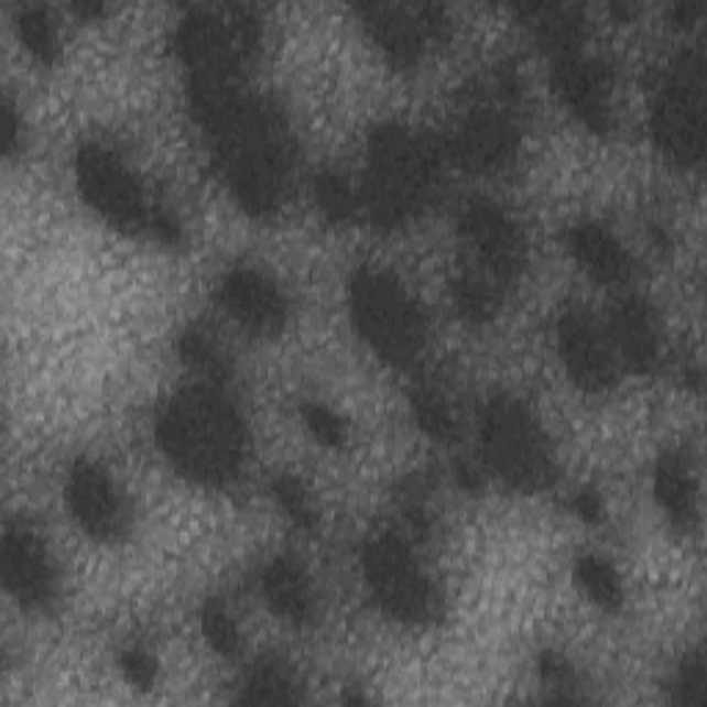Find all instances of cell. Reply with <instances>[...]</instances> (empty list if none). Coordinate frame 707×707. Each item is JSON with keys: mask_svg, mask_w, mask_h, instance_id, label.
Segmentation results:
<instances>
[{"mask_svg": "<svg viewBox=\"0 0 707 707\" xmlns=\"http://www.w3.org/2000/svg\"><path fill=\"white\" fill-rule=\"evenodd\" d=\"M575 241H578L575 249H578V254L591 269H597L606 276H619V271H622V252H619L611 238L602 236L600 230H580Z\"/></svg>", "mask_w": 707, "mask_h": 707, "instance_id": "cell-8", "label": "cell"}, {"mask_svg": "<svg viewBox=\"0 0 707 707\" xmlns=\"http://www.w3.org/2000/svg\"><path fill=\"white\" fill-rule=\"evenodd\" d=\"M7 567L9 578L20 586V595H25L29 600H42L47 595V573L45 562L40 558V553L31 547V542L9 540L7 545Z\"/></svg>", "mask_w": 707, "mask_h": 707, "instance_id": "cell-7", "label": "cell"}, {"mask_svg": "<svg viewBox=\"0 0 707 707\" xmlns=\"http://www.w3.org/2000/svg\"><path fill=\"white\" fill-rule=\"evenodd\" d=\"M309 426H313V432L318 434V437L324 439V443H340V439H342L340 421H335V417H331L329 412L309 410Z\"/></svg>", "mask_w": 707, "mask_h": 707, "instance_id": "cell-14", "label": "cell"}, {"mask_svg": "<svg viewBox=\"0 0 707 707\" xmlns=\"http://www.w3.org/2000/svg\"><path fill=\"white\" fill-rule=\"evenodd\" d=\"M249 701H293V685L287 683L285 674L274 666H263L254 674L252 685L247 690Z\"/></svg>", "mask_w": 707, "mask_h": 707, "instance_id": "cell-10", "label": "cell"}, {"mask_svg": "<svg viewBox=\"0 0 707 707\" xmlns=\"http://www.w3.org/2000/svg\"><path fill=\"white\" fill-rule=\"evenodd\" d=\"M357 313L360 324L368 335L379 342L393 357H406L415 348L417 324L410 304L401 298L393 285H384L382 280H366L357 287Z\"/></svg>", "mask_w": 707, "mask_h": 707, "instance_id": "cell-2", "label": "cell"}, {"mask_svg": "<svg viewBox=\"0 0 707 707\" xmlns=\"http://www.w3.org/2000/svg\"><path fill=\"white\" fill-rule=\"evenodd\" d=\"M371 573L379 589H382L384 600L393 606L395 613L410 619L426 617L432 597H428L426 586L421 584V578H417L415 569L410 567V562H406V556L399 547L373 551Z\"/></svg>", "mask_w": 707, "mask_h": 707, "instance_id": "cell-3", "label": "cell"}, {"mask_svg": "<svg viewBox=\"0 0 707 707\" xmlns=\"http://www.w3.org/2000/svg\"><path fill=\"white\" fill-rule=\"evenodd\" d=\"M580 580H584V586L589 589V595L595 597V600L617 602V595H619L617 578H613V573L602 562L589 558V562L580 564Z\"/></svg>", "mask_w": 707, "mask_h": 707, "instance_id": "cell-11", "label": "cell"}, {"mask_svg": "<svg viewBox=\"0 0 707 707\" xmlns=\"http://www.w3.org/2000/svg\"><path fill=\"white\" fill-rule=\"evenodd\" d=\"M163 437L188 467L205 478H225L236 454V426L225 406L197 401L174 406L163 423Z\"/></svg>", "mask_w": 707, "mask_h": 707, "instance_id": "cell-1", "label": "cell"}, {"mask_svg": "<svg viewBox=\"0 0 707 707\" xmlns=\"http://www.w3.org/2000/svg\"><path fill=\"white\" fill-rule=\"evenodd\" d=\"M73 503L75 511L84 516L97 534H113L119 527V505L113 500L111 487L106 478L91 467H80L73 478Z\"/></svg>", "mask_w": 707, "mask_h": 707, "instance_id": "cell-5", "label": "cell"}, {"mask_svg": "<svg viewBox=\"0 0 707 707\" xmlns=\"http://www.w3.org/2000/svg\"><path fill=\"white\" fill-rule=\"evenodd\" d=\"M227 298L232 307L241 313L243 320L254 326H274L280 320V298L271 291L269 285H263L260 280L249 274H236L227 285Z\"/></svg>", "mask_w": 707, "mask_h": 707, "instance_id": "cell-6", "label": "cell"}, {"mask_svg": "<svg viewBox=\"0 0 707 707\" xmlns=\"http://www.w3.org/2000/svg\"><path fill=\"white\" fill-rule=\"evenodd\" d=\"M205 630H208L210 641H214L221 652H232L238 646L236 628H232L230 619H227L221 611H208V619H205Z\"/></svg>", "mask_w": 707, "mask_h": 707, "instance_id": "cell-13", "label": "cell"}, {"mask_svg": "<svg viewBox=\"0 0 707 707\" xmlns=\"http://www.w3.org/2000/svg\"><path fill=\"white\" fill-rule=\"evenodd\" d=\"M124 672H128V677L133 683L146 688L152 683V677H155V663L146 655H141V652H130V655H124Z\"/></svg>", "mask_w": 707, "mask_h": 707, "instance_id": "cell-15", "label": "cell"}, {"mask_svg": "<svg viewBox=\"0 0 707 707\" xmlns=\"http://www.w3.org/2000/svg\"><path fill=\"white\" fill-rule=\"evenodd\" d=\"M661 494L672 511H677V514H685V511H688L690 505L688 483H685L683 470H679L677 465H672V461L663 465L661 470Z\"/></svg>", "mask_w": 707, "mask_h": 707, "instance_id": "cell-12", "label": "cell"}, {"mask_svg": "<svg viewBox=\"0 0 707 707\" xmlns=\"http://www.w3.org/2000/svg\"><path fill=\"white\" fill-rule=\"evenodd\" d=\"M84 177L89 183V194L97 205L108 210V216L128 225H141L144 214H141L139 194H135L133 183L119 172L111 163V157L106 155H91L84 157Z\"/></svg>", "mask_w": 707, "mask_h": 707, "instance_id": "cell-4", "label": "cell"}, {"mask_svg": "<svg viewBox=\"0 0 707 707\" xmlns=\"http://www.w3.org/2000/svg\"><path fill=\"white\" fill-rule=\"evenodd\" d=\"M269 591H271V600L280 606L282 613L296 619L304 617V611H307V597H304L302 584H298L296 573H291V567L280 564V567L271 569Z\"/></svg>", "mask_w": 707, "mask_h": 707, "instance_id": "cell-9", "label": "cell"}]
</instances>
